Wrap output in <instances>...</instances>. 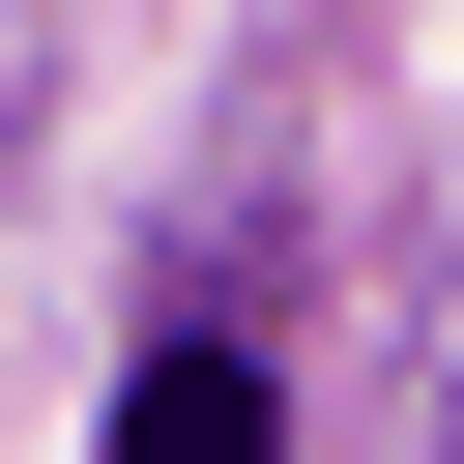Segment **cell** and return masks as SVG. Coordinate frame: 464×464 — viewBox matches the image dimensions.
Here are the masks:
<instances>
[{
	"label": "cell",
	"instance_id": "obj_1",
	"mask_svg": "<svg viewBox=\"0 0 464 464\" xmlns=\"http://www.w3.org/2000/svg\"><path fill=\"white\" fill-rule=\"evenodd\" d=\"M116 464H290L261 348H145V377H116Z\"/></svg>",
	"mask_w": 464,
	"mask_h": 464
}]
</instances>
